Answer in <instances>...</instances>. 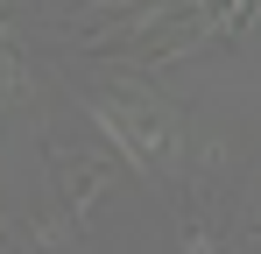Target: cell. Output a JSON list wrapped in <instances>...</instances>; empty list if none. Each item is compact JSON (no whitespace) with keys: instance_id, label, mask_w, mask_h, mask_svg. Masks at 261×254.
<instances>
[{"instance_id":"1","label":"cell","mask_w":261,"mask_h":254,"mask_svg":"<svg viewBox=\"0 0 261 254\" xmlns=\"http://www.w3.org/2000/svg\"><path fill=\"white\" fill-rule=\"evenodd\" d=\"M99 113L120 127V134H127V148L141 156V163H163V156H170V120H134V113H127V99H106Z\"/></svg>"}]
</instances>
